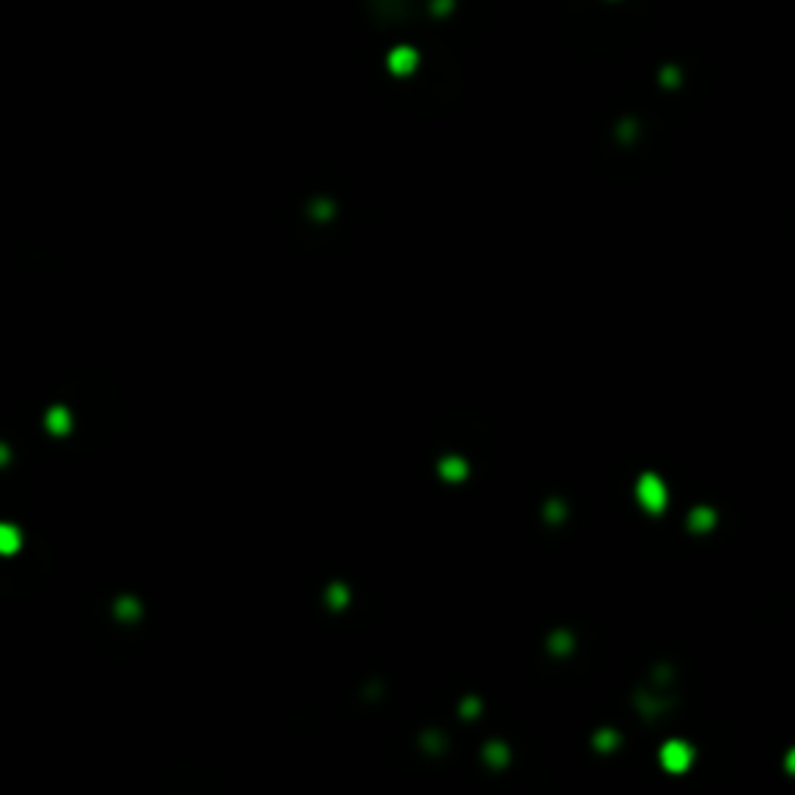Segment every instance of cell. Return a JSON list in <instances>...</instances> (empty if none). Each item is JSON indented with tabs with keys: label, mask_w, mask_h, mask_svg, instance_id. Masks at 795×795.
Returning a JSON list of instances; mask_svg holds the SVG:
<instances>
[{
	"label": "cell",
	"mask_w": 795,
	"mask_h": 795,
	"mask_svg": "<svg viewBox=\"0 0 795 795\" xmlns=\"http://www.w3.org/2000/svg\"><path fill=\"white\" fill-rule=\"evenodd\" d=\"M389 68L395 75H407V72H414L416 68V50H410V47H395L389 53Z\"/></svg>",
	"instance_id": "cell-1"
},
{
	"label": "cell",
	"mask_w": 795,
	"mask_h": 795,
	"mask_svg": "<svg viewBox=\"0 0 795 795\" xmlns=\"http://www.w3.org/2000/svg\"><path fill=\"white\" fill-rule=\"evenodd\" d=\"M640 500H643V507H649V510H659L662 500H665L662 482H656V478H643V482H640Z\"/></svg>",
	"instance_id": "cell-2"
},
{
	"label": "cell",
	"mask_w": 795,
	"mask_h": 795,
	"mask_svg": "<svg viewBox=\"0 0 795 795\" xmlns=\"http://www.w3.org/2000/svg\"><path fill=\"white\" fill-rule=\"evenodd\" d=\"M674 746H678V742H674ZM665 764L671 767V771H680V767H687V762H690V755H687V749L683 746H678V749H665Z\"/></svg>",
	"instance_id": "cell-4"
},
{
	"label": "cell",
	"mask_w": 795,
	"mask_h": 795,
	"mask_svg": "<svg viewBox=\"0 0 795 795\" xmlns=\"http://www.w3.org/2000/svg\"><path fill=\"white\" fill-rule=\"evenodd\" d=\"M19 547H22L19 528L10 525V522H0V553H4V557H10V553H16Z\"/></svg>",
	"instance_id": "cell-3"
},
{
	"label": "cell",
	"mask_w": 795,
	"mask_h": 795,
	"mask_svg": "<svg viewBox=\"0 0 795 795\" xmlns=\"http://www.w3.org/2000/svg\"><path fill=\"white\" fill-rule=\"evenodd\" d=\"M47 429L50 432H65L68 429V414L63 407H56V410H50V414H47Z\"/></svg>",
	"instance_id": "cell-5"
}]
</instances>
